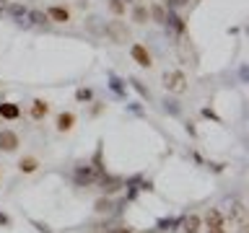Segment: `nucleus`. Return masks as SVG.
I'll list each match as a JSON object with an SVG mask.
<instances>
[{"instance_id":"nucleus-10","label":"nucleus","mask_w":249,"mask_h":233,"mask_svg":"<svg viewBox=\"0 0 249 233\" xmlns=\"http://www.w3.org/2000/svg\"><path fill=\"white\" fill-rule=\"evenodd\" d=\"M202 225L205 228H213V225H226V217L218 207H208L205 215H202Z\"/></svg>"},{"instance_id":"nucleus-23","label":"nucleus","mask_w":249,"mask_h":233,"mask_svg":"<svg viewBox=\"0 0 249 233\" xmlns=\"http://www.w3.org/2000/svg\"><path fill=\"white\" fill-rule=\"evenodd\" d=\"M26 18H29V21H34V23H47L44 11H29V13H26Z\"/></svg>"},{"instance_id":"nucleus-4","label":"nucleus","mask_w":249,"mask_h":233,"mask_svg":"<svg viewBox=\"0 0 249 233\" xmlns=\"http://www.w3.org/2000/svg\"><path fill=\"white\" fill-rule=\"evenodd\" d=\"M130 57H132V62H135V65L145 67V70L153 65V57H151V52H148V47L140 44V42H132V44H130Z\"/></svg>"},{"instance_id":"nucleus-15","label":"nucleus","mask_w":249,"mask_h":233,"mask_svg":"<svg viewBox=\"0 0 249 233\" xmlns=\"http://www.w3.org/2000/svg\"><path fill=\"white\" fill-rule=\"evenodd\" d=\"M18 171L21 174H34V171H39V158L36 155H23L18 161Z\"/></svg>"},{"instance_id":"nucleus-17","label":"nucleus","mask_w":249,"mask_h":233,"mask_svg":"<svg viewBox=\"0 0 249 233\" xmlns=\"http://www.w3.org/2000/svg\"><path fill=\"white\" fill-rule=\"evenodd\" d=\"M107 5H109V11H112V16H117V18L127 13V3H124V0H107Z\"/></svg>"},{"instance_id":"nucleus-24","label":"nucleus","mask_w":249,"mask_h":233,"mask_svg":"<svg viewBox=\"0 0 249 233\" xmlns=\"http://www.w3.org/2000/svg\"><path fill=\"white\" fill-rule=\"evenodd\" d=\"M130 83H132V88H135V91H138V93H140V96H143V99H151V91H148V88H145V85L140 83V81H135V78H132Z\"/></svg>"},{"instance_id":"nucleus-18","label":"nucleus","mask_w":249,"mask_h":233,"mask_svg":"<svg viewBox=\"0 0 249 233\" xmlns=\"http://www.w3.org/2000/svg\"><path fill=\"white\" fill-rule=\"evenodd\" d=\"M163 112L171 114V116H179L182 114V106H179L177 99H163Z\"/></svg>"},{"instance_id":"nucleus-3","label":"nucleus","mask_w":249,"mask_h":233,"mask_svg":"<svg viewBox=\"0 0 249 233\" xmlns=\"http://www.w3.org/2000/svg\"><path fill=\"white\" fill-rule=\"evenodd\" d=\"M73 182L78 186H91L93 182H99V171L91 166V163H81V166H75L73 171Z\"/></svg>"},{"instance_id":"nucleus-16","label":"nucleus","mask_w":249,"mask_h":233,"mask_svg":"<svg viewBox=\"0 0 249 233\" xmlns=\"http://www.w3.org/2000/svg\"><path fill=\"white\" fill-rule=\"evenodd\" d=\"M130 18L135 21L138 26H140V23H148V21H151V18H148V5L135 3V8H132V13H130Z\"/></svg>"},{"instance_id":"nucleus-29","label":"nucleus","mask_w":249,"mask_h":233,"mask_svg":"<svg viewBox=\"0 0 249 233\" xmlns=\"http://www.w3.org/2000/svg\"><path fill=\"white\" fill-rule=\"evenodd\" d=\"M112 233H135V231L127 228V225H117V228H112Z\"/></svg>"},{"instance_id":"nucleus-30","label":"nucleus","mask_w":249,"mask_h":233,"mask_svg":"<svg viewBox=\"0 0 249 233\" xmlns=\"http://www.w3.org/2000/svg\"><path fill=\"white\" fill-rule=\"evenodd\" d=\"M205 233H226V225H213V228H205Z\"/></svg>"},{"instance_id":"nucleus-27","label":"nucleus","mask_w":249,"mask_h":233,"mask_svg":"<svg viewBox=\"0 0 249 233\" xmlns=\"http://www.w3.org/2000/svg\"><path fill=\"white\" fill-rule=\"evenodd\" d=\"M202 116H208V119H215V122H221V119H218V114L213 112V109H202Z\"/></svg>"},{"instance_id":"nucleus-7","label":"nucleus","mask_w":249,"mask_h":233,"mask_svg":"<svg viewBox=\"0 0 249 233\" xmlns=\"http://www.w3.org/2000/svg\"><path fill=\"white\" fill-rule=\"evenodd\" d=\"M99 184H101V192H104L107 197H112V194H117L124 186V182L120 176H109L107 171H104V174H99Z\"/></svg>"},{"instance_id":"nucleus-22","label":"nucleus","mask_w":249,"mask_h":233,"mask_svg":"<svg viewBox=\"0 0 249 233\" xmlns=\"http://www.w3.org/2000/svg\"><path fill=\"white\" fill-rule=\"evenodd\" d=\"M8 11H11V13L16 16V18H21V21H23V18H26V13H29V11H26V8H21L18 3H11V5H8Z\"/></svg>"},{"instance_id":"nucleus-31","label":"nucleus","mask_w":249,"mask_h":233,"mask_svg":"<svg viewBox=\"0 0 249 233\" xmlns=\"http://www.w3.org/2000/svg\"><path fill=\"white\" fill-rule=\"evenodd\" d=\"M124 3H138V0H124Z\"/></svg>"},{"instance_id":"nucleus-21","label":"nucleus","mask_w":249,"mask_h":233,"mask_svg":"<svg viewBox=\"0 0 249 233\" xmlns=\"http://www.w3.org/2000/svg\"><path fill=\"white\" fill-rule=\"evenodd\" d=\"M109 85H112V91L117 93V96H124V88H122V81L117 75H109Z\"/></svg>"},{"instance_id":"nucleus-13","label":"nucleus","mask_w":249,"mask_h":233,"mask_svg":"<svg viewBox=\"0 0 249 233\" xmlns=\"http://www.w3.org/2000/svg\"><path fill=\"white\" fill-rule=\"evenodd\" d=\"M166 16H169V11H166V5L163 3H151L148 5V18H151L153 23H166Z\"/></svg>"},{"instance_id":"nucleus-8","label":"nucleus","mask_w":249,"mask_h":233,"mask_svg":"<svg viewBox=\"0 0 249 233\" xmlns=\"http://www.w3.org/2000/svg\"><path fill=\"white\" fill-rule=\"evenodd\" d=\"M29 114H31V119H34V122H42L44 116L50 114V101H47V99H34V101H31Z\"/></svg>"},{"instance_id":"nucleus-1","label":"nucleus","mask_w":249,"mask_h":233,"mask_svg":"<svg viewBox=\"0 0 249 233\" xmlns=\"http://www.w3.org/2000/svg\"><path fill=\"white\" fill-rule=\"evenodd\" d=\"M163 88L169 93H184L187 91V75L182 70H166L163 73Z\"/></svg>"},{"instance_id":"nucleus-28","label":"nucleus","mask_w":249,"mask_h":233,"mask_svg":"<svg viewBox=\"0 0 249 233\" xmlns=\"http://www.w3.org/2000/svg\"><path fill=\"white\" fill-rule=\"evenodd\" d=\"M8 225H11V217L5 213H0V228H8Z\"/></svg>"},{"instance_id":"nucleus-32","label":"nucleus","mask_w":249,"mask_h":233,"mask_svg":"<svg viewBox=\"0 0 249 233\" xmlns=\"http://www.w3.org/2000/svg\"><path fill=\"white\" fill-rule=\"evenodd\" d=\"M239 233H247V228H241V231H239Z\"/></svg>"},{"instance_id":"nucleus-25","label":"nucleus","mask_w":249,"mask_h":233,"mask_svg":"<svg viewBox=\"0 0 249 233\" xmlns=\"http://www.w3.org/2000/svg\"><path fill=\"white\" fill-rule=\"evenodd\" d=\"M241 213H244V207H241L239 202H233V207L229 210V220H236V217H239Z\"/></svg>"},{"instance_id":"nucleus-5","label":"nucleus","mask_w":249,"mask_h":233,"mask_svg":"<svg viewBox=\"0 0 249 233\" xmlns=\"http://www.w3.org/2000/svg\"><path fill=\"white\" fill-rule=\"evenodd\" d=\"M18 145H21V137H18V132H13V130H0V153H16L18 150Z\"/></svg>"},{"instance_id":"nucleus-19","label":"nucleus","mask_w":249,"mask_h":233,"mask_svg":"<svg viewBox=\"0 0 249 233\" xmlns=\"http://www.w3.org/2000/svg\"><path fill=\"white\" fill-rule=\"evenodd\" d=\"M179 223H182V217H163L159 220V231H174Z\"/></svg>"},{"instance_id":"nucleus-12","label":"nucleus","mask_w":249,"mask_h":233,"mask_svg":"<svg viewBox=\"0 0 249 233\" xmlns=\"http://www.w3.org/2000/svg\"><path fill=\"white\" fill-rule=\"evenodd\" d=\"M182 231L184 233H200V228H202V217L197 215V213H190V215H184L182 217Z\"/></svg>"},{"instance_id":"nucleus-11","label":"nucleus","mask_w":249,"mask_h":233,"mask_svg":"<svg viewBox=\"0 0 249 233\" xmlns=\"http://www.w3.org/2000/svg\"><path fill=\"white\" fill-rule=\"evenodd\" d=\"M0 119H8V122L21 119V106L13 104V101H3L0 104Z\"/></svg>"},{"instance_id":"nucleus-20","label":"nucleus","mask_w":249,"mask_h":233,"mask_svg":"<svg viewBox=\"0 0 249 233\" xmlns=\"http://www.w3.org/2000/svg\"><path fill=\"white\" fill-rule=\"evenodd\" d=\"M75 101L89 104V101H93V91H91V88H78V91H75Z\"/></svg>"},{"instance_id":"nucleus-9","label":"nucleus","mask_w":249,"mask_h":233,"mask_svg":"<svg viewBox=\"0 0 249 233\" xmlns=\"http://www.w3.org/2000/svg\"><path fill=\"white\" fill-rule=\"evenodd\" d=\"M75 127V114L73 112H60L54 116V130L57 132H70Z\"/></svg>"},{"instance_id":"nucleus-26","label":"nucleus","mask_w":249,"mask_h":233,"mask_svg":"<svg viewBox=\"0 0 249 233\" xmlns=\"http://www.w3.org/2000/svg\"><path fill=\"white\" fill-rule=\"evenodd\" d=\"M31 223L36 225V231H39V233H52V228H50L47 223H39V220H31Z\"/></svg>"},{"instance_id":"nucleus-14","label":"nucleus","mask_w":249,"mask_h":233,"mask_svg":"<svg viewBox=\"0 0 249 233\" xmlns=\"http://www.w3.org/2000/svg\"><path fill=\"white\" fill-rule=\"evenodd\" d=\"M93 213H96V215H112V213H114V202H112V197L101 194V197L93 202Z\"/></svg>"},{"instance_id":"nucleus-2","label":"nucleus","mask_w":249,"mask_h":233,"mask_svg":"<svg viewBox=\"0 0 249 233\" xmlns=\"http://www.w3.org/2000/svg\"><path fill=\"white\" fill-rule=\"evenodd\" d=\"M104 34L112 39L114 44H127V42H130V29L124 26L122 21H117V18L104 23Z\"/></svg>"},{"instance_id":"nucleus-6","label":"nucleus","mask_w":249,"mask_h":233,"mask_svg":"<svg viewBox=\"0 0 249 233\" xmlns=\"http://www.w3.org/2000/svg\"><path fill=\"white\" fill-rule=\"evenodd\" d=\"M44 16H47V21H50V23H68L70 21V8L54 3V5L44 8Z\"/></svg>"}]
</instances>
